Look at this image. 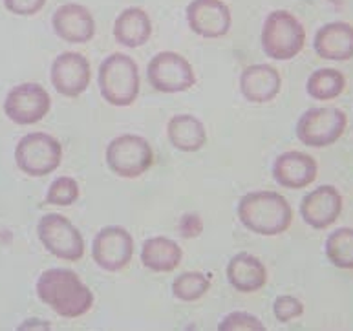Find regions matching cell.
<instances>
[{
    "instance_id": "cell-1",
    "label": "cell",
    "mask_w": 353,
    "mask_h": 331,
    "mask_svg": "<svg viewBox=\"0 0 353 331\" xmlns=\"http://www.w3.org/2000/svg\"><path fill=\"white\" fill-rule=\"evenodd\" d=\"M39 300L63 319L86 315L94 305V293L72 269L53 268L41 273L35 285Z\"/></svg>"
},
{
    "instance_id": "cell-2",
    "label": "cell",
    "mask_w": 353,
    "mask_h": 331,
    "mask_svg": "<svg viewBox=\"0 0 353 331\" xmlns=\"http://www.w3.org/2000/svg\"><path fill=\"white\" fill-rule=\"evenodd\" d=\"M238 220L248 231L260 237H279L291 227L293 209L280 192L253 190L240 198Z\"/></svg>"
},
{
    "instance_id": "cell-3",
    "label": "cell",
    "mask_w": 353,
    "mask_h": 331,
    "mask_svg": "<svg viewBox=\"0 0 353 331\" xmlns=\"http://www.w3.org/2000/svg\"><path fill=\"white\" fill-rule=\"evenodd\" d=\"M97 81L103 99L112 106H130L139 95V68L127 53H110L101 63Z\"/></svg>"
},
{
    "instance_id": "cell-4",
    "label": "cell",
    "mask_w": 353,
    "mask_h": 331,
    "mask_svg": "<svg viewBox=\"0 0 353 331\" xmlns=\"http://www.w3.org/2000/svg\"><path fill=\"white\" fill-rule=\"evenodd\" d=\"M260 41L269 59L291 61L304 50L306 30L291 11L274 10L265 17Z\"/></svg>"
},
{
    "instance_id": "cell-5",
    "label": "cell",
    "mask_w": 353,
    "mask_h": 331,
    "mask_svg": "<svg viewBox=\"0 0 353 331\" xmlns=\"http://www.w3.org/2000/svg\"><path fill=\"white\" fill-rule=\"evenodd\" d=\"M348 126L346 112L337 106H315L299 117L295 134L306 147L326 148L337 143Z\"/></svg>"
},
{
    "instance_id": "cell-6",
    "label": "cell",
    "mask_w": 353,
    "mask_h": 331,
    "mask_svg": "<svg viewBox=\"0 0 353 331\" xmlns=\"http://www.w3.org/2000/svg\"><path fill=\"white\" fill-rule=\"evenodd\" d=\"M15 161L26 176L43 178L59 168L63 161V145L50 134L32 132L17 143Z\"/></svg>"
},
{
    "instance_id": "cell-7",
    "label": "cell",
    "mask_w": 353,
    "mask_h": 331,
    "mask_svg": "<svg viewBox=\"0 0 353 331\" xmlns=\"http://www.w3.org/2000/svg\"><path fill=\"white\" fill-rule=\"evenodd\" d=\"M105 161L112 172L125 179L139 178L154 163V150L148 139L137 134L114 137L105 152Z\"/></svg>"
},
{
    "instance_id": "cell-8",
    "label": "cell",
    "mask_w": 353,
    "mask_h": 331,
    "mask_svg": "<svg viewBox=\"0 0 353 331\" xmlns=\"http://www.w3.org/2000/svg\"><path fill=\"white\" fill-rule=\"evenodd\" d=\"M37 234L50 254L59 260L77 262L85 257V238L72 221L63 214H46L39 220Z\"/></svg>"
},
{
    "instance_id": "cell-9",
    "label": "cell",
    "mask_w": 353,
    "mask_h": 331,
    "mask_svg": "<svg viewBox=\"0 0 353 331\" xmlns=\"http://www.w3.org/2000/svg\"><path fill=\"white\" fill-rule=\"evenodd\" d=\"M148 84L161 94H181L196 84L192 64L176 52L156 53L147 66Z\"/></svg>"
},
{
    "instance_id": "cell-10",
    "label": "cell",
    "mask_w": 353,
    "mask_h": 331,
    "mask_svg": "<svg viewBox=\"0 0 353 331\" xmlns=\"http://www.w3.org/2000/svg\"><path fill=\"white\" fill-rule=\"evenodd\" d=\"M92 258L103 271H123L134 258V237L121 225L103 227L92 242Z\"/></svg>"
},
{
    "instance_id": "cell-11",
    "label": "cell",
    "mask_w": 353,
    "mask_h": 331,
    "mask_svg": "<svg viewBox=\"0 0 353 331\" xmlns=\"http://www.w3.org/2000/svg\"><path fill=\"white\" fill-rule=\"evenodd\" d=\"M52 108V97L37 83H22L8 92L4 114L17 125H35L43 121Z\"/></svg>"
},
{
    "instance_id": "cell-12",
    "label": "cell",
    "mask_w": 353,
    "mask_h": 331,
    "mask_svg": "<svg viewBox=\"0 0 353 331\" xmlns=\"http://www.w3.org/2000/svg\"><path fill=\"white\" fill-rule=\"evenodd\" d=\"M52 84L64 97H79L88 90L92 81L90 61L77 52H64L52 64Z\"/></svg>"
},
{
    "instance_id": "cell-13",
    "label": "cell",
    "mask_w": 353,
    "mask_h": 331,
    "mask_svg": "<svg viewBox=\"0 0 353 331\" xmlns=\"http://www.w3.org/2000/svg\"><path fill=\"white\" fill-rule=\"evenodd\" d=\"M185 15L190 30L203 39H220L231 30V10L221 0H192Z\"/></svg>"
},
{
    "instance_id": "cell-14",
    "label": "cell",
    "mask_w": 353,
    "mask_h": 331,
    "mask_svg": "<svg viewBox=\"0 0 353 331\" xmlns=\"http://www.w3.org/2000/svg\"><path fill=\"white\" fill-rule=\"evenodd\" d=\"M343 214V196L333 185H321L310 190L301 201V216L307 225L322 231L333 225Z\"/></svg>"
},
{
    "instance_id": "cell-15",
    "label": "cell",
    "mask_w": 353,
    "mask_h": 331,
    "mask_svg": "<svg viewBox=\"0 0 353 331\" xmlns=\"http://www.w3.org/2000/svg\"><path fill=\"white\" fill-rule=\"evenodd\" d=\"M316 174H319V165L315 158L301 150L282 152L273 163L274 181L284 189H306L315 181Z\"/></svg>"
},
{
    "instance_id": "cell-16",
    "label": "cell",
    "mask_w": 353,
    "mask_h": 331,
    "mask_svg": "<svg viewBox=\"0 0 353 331\" xmlns=\"http://www.w3.org/2000/svg\"><path fill=\"white\" fill-rule=\"evenodd\" d=\"M52 26L55 35L70 44H85L95 35L94 15L81 4L59 6L52 17Z\"/></svg>"
},
{
    "instance_id": "cell-17",
    "label": "cell",
    "mask_w": 353,
    "mask_h": 331,
    "mask_svg": "<svg viewBox=\"0 0 353 331\" xmlns=\"http://www.w3.org/2000/svg\"><path fill=\"white\" fill-rule=\"evenodd\" d=\"M282 77L271 64H251L240 75V92L249 103L265 105L280 94Z\"/></svg>"
},
{
    "instance_id": "cell-18",
    "label": "cell",
    "mask_w": 353,
    "mask_h": 331,
    "mask_svg": "<svg viewBox=\"0 0 353 331\" xmlns=\"http://www.w3.org/2000/svg\"><path fill=\"white\" fill-rule=\"evenodd\" d=\"M313 50L326 61H350L353 59V26L348 22H327L315 33Z\"/></svg>"
},
{
    "instance_id": "cell-19",
    "label": "cell",
    "mask_w": 353,
    "mask_h": 331,
    "mask_svg": "<svg viewBox=\"0 0 353 331\" xmlns=\"http://www.w3.org/2000/svg\"><path fill=\"white\" fill-rule=\"evenodd\" d=\"M227 280L238 293H256L268 284V269L251 252H238L227 263Z\"/></svg>"
},
{
    "instance_id": "cell-20",
    "label": "cell",
    "mask_w": 353,
    "mask_h": 331,
    "mask_svg": "<svg viewBox=\"0 0 353 331\" xmlns=\"http://www.w3.org/2000/svg\"><path fill=\"white\" fill-rule=\"evenodd\" d=\"M152 35L150 17L141 8H127L114 22V39L125 48L145 46Z\"/></svg>"
},
{
    "instance_id": "cell-21",
    "label": "cell",
    "mask_w": 353,
    "mask_h": 331,
    "mask_svg": "<svg viewBox=\"0 0 353 331\" xmlns=\"http://www.w3.org/2000/svg\"><path fill=\"white\" fill-rule=\"evenodd\" d=\"M167 137L170 145L179 152H198L205 147L207 130L205 125L196 116L178 114L167 123Z\"/></svg>"
},
{
    "instance_id": "cell-22",
    "label": "cell",
    "mask_w": 353,
    "mask_h": 331,
    "mask_svg": "<svg viewBox=\"0 0 353 331\" xmlns=\"http://www.w3.org/2000/svg\"><path fill=\"white\" fill-rule=\"evenodd\" d=\"M141 263L154 273H170L178 269L183 258V249L167 237H152L143 242Z\"/></svg>"
},
{
    "instance_id": "cell-23",
    "label": "cell",
    "mask_w": 353,
    "mask_h": 331,
    "mask_svg": "<svg viewBox=\"0 0 353 331\" xmlns=\"http://www.w3.org/2000/svg\"><path fill=\"white\" fill-rule=\"evenodd\" d=\"M346 90V77L335 68H319L307 77L306 92L315 101H333Z\"/></svg>"
},
{
    "instance_id": "cell-24",
    "label": "cell",
    "mask_w": 353,
    "mask_h": 331,
    "mask_svg": "<svg viewBox=\"0 0 353 331\" xmlns=\"http://www.w3.org/2000/svg\"><path fill=\"white\" fill-rule=\"evenodd\" d=\"M324 252L332 265L339 269H353V229L339 227L326 238Z\"/></svg>"
},
{
    "instance_id": "cell-25",
    "label": "cell",
    "mask_w": 353,
    "mask_h": 331,
    "mask_svg": "<svg viewBox=\"0 0 353 331\" xmlns=\"http://www.w3.org/2000/svg\"><path fill=\"white\" fill-rule=\"evenodd\" d=\"M211 288L209 277L200 271H187L181 273L172 282V294L181 302H196Z\"/></svg>"
},
{
    "instance_id": "cell-26",
    "label": "cell",
    "mask_w": 353,
    "mask_h": 331,
    "mask_svg": "<svg viewBox=\"0 0 353 331\" xmlns=\"http://www.w3.org/2000/svg\"><path fill=\"white\" fill-rule=\"evenodd\" d=\"M79 183L70 176H61V178L53 179L50 185L46 192V203L48 205L70 207L79 200Z\"/></svg>"
},
{
    "instance_id": "cell-27",
    "label": "cell",
    "mask_w": 353,
    "mask_h": 331,
    "mask_svg": "<svg viewBox=\"0 0 353 331\" xmlns=\"http://www.w3.org/2000/svg\"><path fill=\"white\" fill-rule=\"evenodd\" d=\"M220 331H265V324L256 315H251L248 311H232L221 319L218 324Z\"/></svg>"
},
{
    "instance_id": "cell-28",
    "label": "cell",
    "mask_w": 353,
    "mask_h": 331,
    "mask_svg": "<svg viewBox=\"0 0 353 331\" xmlns=\"http://www.w3.org/2000/svg\"><path fill=\"white\" fill-rule=\"evenodd\" d=\"M273 315L279 322L288 324L304 315V304L293 294H280L273 302Z\"/></svg>"
},
{
    "instance_id": "cell-29",
    "label": "cell",
    "mask_w": 353,
    "mask_h": 331,
    "mask_svg": "<svg viewBox=\"0 0 353 331\" xmlns=\"http://www.w3.org/2000/svg\"><path fill=\"white\" fill-rule=\"evenodd\" d=\"M6 10L19 17H33L46 6V0H4Z\"/></svg>"
},
{
    "instance_id": "cell-30",
    "label": "cell",
    "mask_w": 353,
    "mask_h": 331,
    "mask_svg": "<svg viewBox=\"0 0 353 331\" xmlns=\"http://www.w3.org/2000/svg\"><path fill=\"white\" fill-rule=\"evenodd\" d=\"M178 231L183 238H198L203 231V221L198 214H185L179 220Z\"/></svg>"
},
{
    "instance_id": "cell-31",
    "label": "cell",
    "mask_w": 353,
    "mask_h": 331,
    "mask_svg": "<svg viewBox=\"0 0 353 331\" xmlns=\"http://www.w3.org/2000/svg\"><path fill=\"white\" fill-rule=\"evenodd\" d=\"M26 330H52V324L48 321H41V319H28L19 326V331Z\"/></svg>"
}]
</instances>
